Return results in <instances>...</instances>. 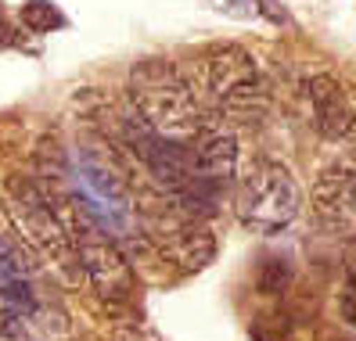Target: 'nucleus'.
<instances>
[{
  "mask_svg": "<svg viewBox=\"0 0 356 341\" xmlns=\"http://www.w3.org/2000/svg\"><path fill=\"white\" fill-rule=\"evenodd\" d=\"M195 94L216 119L234 126H259L270 112V87L256 65V58L238 44L205 51L195 61Z\"/></svg>",
  "mask_w": 356,
  "mask_h": 341,
  "instance_id": "1",
  "label": "nucleus"
},
{
  "mask_svg": "<svg viewBox=\"0 0 356 341\" xmlns=\"http://www.w3.org/2000/svg\"><path fill=\"white\" fill-rule=\"evenodd\" d=\"M234 208L248 230L277 233L296 223L302 208V190L288 165L274 158H256L241 176H234Z\"/></svg>",
  "mask_w": 356,
  "mask_h": 341,
  "instance_id": "2",
  "label": "nucleus"
},
{
  "mask_svg": "<svg viewBox=\"0 0 356 341\" xmlns=\"http://www.w3.org/2000/svg\"><path fill=\"white\" fill-rule=\"evenodd\" d=\"M309 115L324 140H349L356 133V104L346 94V87L331 76H313L306 83Z\"/></svg>",
  "mask_w": 356,
  "mask_h": 341,
  "instance_id": "3",
  "label": "nucleus"
},
{
  "mask_svg": "<svg viewBox=\"0 0 356 341\" xmlns=\"http://www.w3.org/2000/svg\"><path fill=\"white\" fill-rule=\"evenodd\" d=\"M313 201L331 230L356 238V162L331 165L313 190Z\"/></svg>",
  "mask_w": 356,
  "mask_h": 341,
  "instance_id": "4",
  "label": "nucleus"
},
{
  "mask_svg": "<svg viewBox=\"0 0 356 341\" xmlns=\"http://www.w3.org/2000/svg\"><path fill=\"white\" fill-rule=\"evenodd\" d=\"M0 298L18 306L22 313H29L33 319H40L47 309L44 291H40V281H36V266L8 238H0Z\"/></svg>",
  "mask_w": 356,
  "mask_h": 341,
  "instance_id": "5",
  "label": "nucleus"
},
{
  "mask_svg": "<svg viewBox=\"0 0 356 341\" xmlns=\"http://www.w3.org/2000/svg\"><path fill=\"white\" fill-rule=\"evenodd\" d=\"M220 15L238 18V22H263V18H281L274 0H209Z\"/></svg>",
  "mask_w": 356,
  "mask_h": 341,
  "instance_id": "6",
  "label": "nucleus"
},
{
  "mask_svg": "<svg viewBox=\"0 0 356 341\" xmlns=\"http://www.w3.org/2000/svg\"><path fill=\"white\" fill-rule=\"evenodd\" d=\"M0 341H36L33 338V316L18 306L0 298Z\"/></svg>",
  "mask_w": 356,
  "mask_h": 341,
  "instance_id": "7",
  "label": "nucleus"
},
{
  "mask_svg": "<svg viewBox=\"0 0 356 341\" xmlns=\"http://www.w3.org/2000/svg\"><path fill=\"white\" fill-rule=\"evenodd\" d=\"M22 26L29 33H51V29L65 26V15H61L51 0H29V4L22 8Z\"/></svg>",
  "mask_w": 356,
  "mask_h": 341,
  "instance_id": "8",
  "label": "nucleus"
},
{
  "mask_svg": "<svg viewBox=\"0 0 356 341\" xmlns=\"http://www.w3.org/2000/svg\"><path fill=\"white\" fill-rule=\"evenodd\" d=\"M339 313L349 327H356V244L346 251L342 284H339Z\"/></svg>",
  "mask_w": 356,
  "mask_h": 341,
  "instance_id": "9",
  "label": "nucleus"
}]
</instances>
